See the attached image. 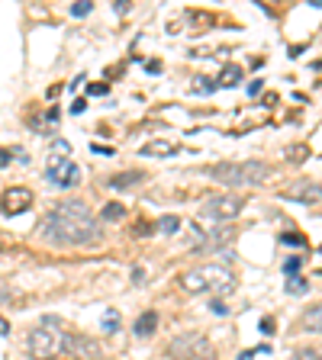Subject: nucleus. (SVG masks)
I'll return each instance as SVG.
<instances>
[{"label":"nucleus","mask_w":322,"mask_h":360,"mask_svg":"<svg viewBox=\"0 0 322 360\" xmlns=\"http://www.w3.org/2000/svg\"><path fill=\"white\" fill-rule=\"evenodd\" d=\"M39 238L55 248H81L100 238V222L81 200H62L52 206V212L42 216Z\"/></svg>","instance_id":"nucleus-1"},{"label":"nucleus","mask_w":322,"mask_h":360,"mask_svg":"<svg viewBox=\"0 0 322 360\" xmlns=\"http://www.w3.org/2000/svg\"><path fill=\"white\" fill-rule=\"evenodd\" d=\"M184 293H216V296H229L236 290V274L225 264H203L193 267L177 280Z\"/></svg>","instance_id":"nucleus-2"},{"label":"nucleus","mask_w":322,"mask_h":360,"mask_svg":"<svg viewBox=\"0 0 322 360\" xmlns=\"http://www.w3.org/2000/svg\"><path fill=\"white\" fill-rule=\"evenodd\" d=\"M206 174H210L216 183L229 187V193H232V190H242V187H258V183L271 174V168L264 161H219V164H213Z\"/></svg>","instance_id":"nucleus-3"},{"label":"nucleus","mask_w":322,"mask_h":360,"mask_svg":"<svg viewBox=\"0 0 322 360\" xmlns=\"http://www.w3.org/2000/svg\"><path fill=\"white\" fill-rule=\"evenodd\" d=\"M26 354L32 360H58L64 357V331L58 325V318L45 316L42 325H36V329L26 335Z\"/></svg>","instance_id":"nucleus-4"},{"label":"nucleus","mask_w":322,"mask_h":360,"mask_svg":"<svg viewBox=\"0 0 322 360\" xmlns=\"http://www.w3.org/2000/svg\"><path fill=\"white\" fill-rule=\"evenodd\" d=\"M168 357L171 360H216V348L203 335L197 331H187V335H177L168 344Z\"/></svg>","instance_id":"nucleus-5"},{"label":"nucleus","mask_w":322,"mask_h":360,"mask_svg":"<svg viewBox=\"0 0 322 360\" xmlns=\"http://www.w3.org/2000/svg\"><path fill=\"white\" fill-rule=\"evenodd\" d=\"M245 206V196L238 193H219V196H206L203 203V216L213 219V222H232L238 212Z\"/></svg>","instance_id":"nucleus-6"},{"label":"nucleus","mask_w":322,"mask_h":360,"mask_svg":"<svg viewBox=\"0 0 322 360\" xmlns=\"http://www.w3.org/2000/svg\"><path fill=\"white\" fill-rule=\"evenodd\" d=\"M64 357L68 360H100L103 348L87 335H64Z\"/></svg>","instance_id":"nucleus-7"},{"label":"nucleus","mask_w":322,"mask_h":360,"mask_svg":"<svg viewBox=\"0 0 322 360\" xmlns=\"http://www.w3.org/2000/svg\"><path fill=\"white\" fill-rule=\"evenodd\" d=\"M45 177L52 180L55 187H77V180H81V170H77V164L71 158H55L49 161V170H45Z\"/></svg>","instance_id":"nucleus-8"},{"label":"nucleus","mask_w":322,"mask_h":360,"mask_svg":"<svg viewBox=\"0 0 322 360\" xmlns=\"http://www.w3.org/2000/svg\"><path fill=\"white\" fill-rule=\"evenodd\" d=\"M29 206H32L29 187H7V190L0 193V209H3V216H20V212L29 209Z\"/></svg>","instance_id":"nucleus-9"},{"label":"nucleus","mask_w":322,"mask_h":360,"mask_svg":"<svg viewBox=\"0 0 322 360\" xmlns=\"http://www.w3.org/2000/svg\"><path fill=\"white\" fill-rule=\"evenodd\" d=\"M284 200H293V203H322V183L316 180H297V183H290L287 190H280Z\"/></svg>","instance_id":"nucleus-10"},{"label":"nucleus","mask_w":322,"mask_h":360,"mask_svg":"<svg viewBox=\"0 0 322 360\" xmlns=\"http://www.w3.org/2000/svg\"><path fill=\"white\" fill-rule=\"evenodd\" d=\"M229 242H232V229H225L223 225V229H216V232H206L197 251H219V248H225Z\"/></svg>","instance_id":"nucleus-11"},{"label":"nucleus","mask_w":322,"mask_h":360,"mask_svg":"<svg viewBox=\"0 0 322 360\" xmlns=\"http://www.w3.org/2000/svg\"><path fill=\"white\" fill-rule=\"evenodd\" d=\"M158 329V312H142L136 322H132V331H136V338H151Z\"/></svg>","instance_id":"nucleus-12"},{"label":"nucleus","mask_w":322,"mask_h":360,"mask_svg":"<svg viewBox=\"0 0 322 360\" xmlns=\"http://www.w3.org/2000/svg\"><path fill=\"white\" fill-rule=\"evenodd\" d=\"M174 151H177V145H174V142L155 138V142H149V145L142 149V155H145V158H151V155H155V158H168V155H174Z\"/></svg>","instance_id":"nucleus-13"},{"label":"nucleus","mask_w":322,"mask_h":360,"mask_svg":"<svg viewBox=\"0 0 322 360\" xmlns=\"http://www.w3.org/2000/svg\"><path fill=\"white\" fill-rule=\"evenodd\" d=\"M139 180H145V174H142V170H126V174H116V177H110V187H113V190H126V187L139 183Z\"/></svg>","instance_id":"nucleus-14"},{"label":"nucleus","mask_w":322,"mask_h":360,"mask_svg":"<svg viewBox=\"0 0 322 360\" xmlns=\"http://www.w3.org/2000/svg\"><path fill=\"white\" fill-rule=\"evenodd\" d=\"M216 84L219 87H238L242 84V68H238V64H225L223 75L216 77Z\"/></svg>","instance_id":"nucleus-15"},{"label":"nucleus","mask_w":322,"mask_h":360,"mask_svg":"<svg viewBox=\"0 0 322 360\" xmlns=\"http://www.w3.org/2000/svg\"><path fill=\"white\" fill-rule=\"evenodd\" d=\"M303 329L319 331L322 335V303H316V306H310L306 312H303Z\"/></svg>","instance_id":"nucleus-16"},{"label":"nucleus","mask_w":322,"mask_h":360,"mask_svg":"<svg viewBox=\"0 0 322 360\" xmlns=\"http://www.w3.org/2000/svg\"><path fill=\"white\" fill-rule=\"evenodd\" d=\"M103 219H107V222L126 219V206H123V203H107V206H103Z\"/></svg>","instance_id":"nucleus-17"},{"label":"nucleus","mask_w":322,"mask_h":360,"mask_svg":"<svg viewBox=\"0 0 322 360\" xmlns=\"http://www.w3.org/2000/svg\"><path fill=\"white\" fill-rule=\"evenodd\" d=\"M284 155H287L293 164H300V161L310 158V145H287V149H284Z\"/></svg>","instance_id":"nucleus-18"},{"label":"nucleus","mask_w":322,"mask_h":360,"mask_svg":"<svg viewBox=\"0 0 322 360\" xmlns=\"http://www.w3.org/2000/svg\"><path fill=\"white\" fill-rule=\"evenodd\" d=\"M158 232H164V235L181 232V219H177V216H161V219H158Z\"/></svg>","instance_id":"nucleus-19"},{"label":"nucleus","mask_w":322,"mask_h":360,"mask_svg":"<svg viewBox=\"0 0 322 360\" xmlns=\"http://www.w3.org/2000/svg\"><path fill=\"white\" fill-rule=\"evenodd\" d=\"M193 81H197V84H193V94H213L216 87V81H210V77H193Z\"/></svg>","instance_id":"nucleus-20"},{"label":"nucleus","mask_w":322,"mask_h":360,"mask_svg":"<svg viewBox=\"0 0 322 360\" xmlns=\"http://www.w3.org/2000/svg\"><path fill=\"white\" fill-rule=\"evenodd\" d=\"M287 293H290V296H303V293H306V280L290 277V280H287Z\"/></svg>","instance_id":"nucleus-21"},{"label":"nucleus","mask_w":322,"mask_h":360,"mask_svg":"<svg viewBox=\"0 0 322 360\" xmlns=\"http://www.w3.org/2000/svg\"><path fill=\"white\" fill-rule=\"evenodd\" d=\"M293 360H322V348H300Z\"/></svg>","instance_id":"nucleus-22"},{"label":"nucleus","mask_w":322,"mask_h":360,"mask_svg":"<svg viewBox=\"0 0 322 360\" xmlns=\"http://www.w3.org/2000/svg\"><path fill=\"white\" fill-rule=\"evenodd\" d=\"M300 267H303V257H287V261H284V274L297 277V274H300Z\"/></svg>","instance_id":"nucleus-23"},{"label":"nucleus","mask_w":322,"mask_h":360,"mask_svg":"<svg viewBox=\"0 0 322 360\" xmlns=\"http://www.w3.org/2000/svg\"><path fill=\"white\" fill-rule=\"evenodd\" d=\"M90 10H94L90 0H77V3H71V16H87Z\"/></svg>","instance_id":"nucleus-24"},{"label":"nucleus","mask_w":322,"mask_h":360,"mask_svg":"<svg viewBox=\"0 0 322 360\" xmlns=\"http://www.w3.org/2000/svg\"><path fill=\"white\" fill-rule=\"evenodd\" d=\"M52 151L58 155V158H68V155H71V145H68L64 138H55V142H52Z\"/></svg>","instance_id":"nucleus-25"},{"label":"nucleus","mask_w":322,"mask_h":360,"mask_svg":"<svg viewBox=\"0 0 322 360\" xmlns=\"http://www.w3.org/2000/svg\"><path fill=\"white\" fill-rule=\"evenodd\" d=\"M280 242L293 244V248H303V244H306V238H303V235H297V232H287V235H280Z\"/></svg>","instance_id":"nucleus-26"},{"label":"nucleus","mask_w":322,"mask_h":360,"mask_svg":"<svg viewBox=\"0 0 322 360\" xmlns=\"http://www.w3.org/2000/svg\"><path fill=\"white\" fill-rule=\"evenodd\" d=\"M87 94H90V97H107L110 84H90V87H87Z\"/></svg>","instance_id":"nucleus-27"},{"label":"nucleus","mask_w":322,"mask_h":360,"mask_svg":"<svg viewBox=\"0 0 322 360\" xmlns=\"http://www.w3.org/2000/svg\"><path fill=\"white\" fill-rule=\"evenodd\" d=\"M116 329H119V316L116 312H110L107 322H103V331H116Z\"/></svg>","instance_id":"nucleus-28"},{"label":"nucleus","mask_w":322,"mask_h":360,"mask_svg":"<svg viewBox=\"0 0 322 360\" xmlns=\"http://www.w3.org/2000/svg\"><path fill=\"white\" fill-rule=\"evenodd\" d=\"M84 110H87V100H84V97H77L75 103H71V116H81Z\"/></svg>","instance_id":"nucleus-29"},{"label":"nucleus","mask_w":322,"mask_h":360,"mask_svg":"<svg viewBox=\"0 0 322 360\" xmlns=\"http://www.w3.org/2000/svg\"><path fill=\"white\" fill-rule=\"evenodd\" d=\"M261 331H264V335H274V318H261Z\"/></svg>","instance_id":"nucleus-30"},{"label":"nucleus","mask_w":322,"mask_h":360,"mask_svg":"<svg viewBox=\"0 0 322 360\" xmlns=\"http://www.w3.org/2000/svg\"><path fill=\"white\" fill-rule=\"evenodd\" d=\"M210 306H213V312H216V316H225V306H223V299H213V303H210Z\"/></svg>","instance_id":"nucleus-31"},{"label":"nucleus","mask_w":322,"mask_h":360,"mask_svg":"<svg viewBox=\"0 0 322 360\" xmlns=\"http://www.w3.org/2000/svg\"><path fill=\"white\" fill-rule=\"evenodd\" d=\"M10 164V149H0V168H7Z\"/></svg>","instance_id":"nucleus-32"},{"label":"nucleus","mask_w":322,"mask_h":360,"mask_svg":"<svg viewBox=\"0 0 322 360\" xmlns=\"http://www.w3.org/2000/svg\"><path fill=\"white\" fill-rule=\"evenodd\" d=\"M145 71H151V75H158V71H161V62H145Z\"/></svg>","instance_id":"nucleus-33"},{"label":"nucleus","mask_w":322,"mask_h":360,"mask_svg":"<svg viewBox=\"0 0 322 360\" xmlns=\"http://www.w3.org/2000/svg\"><path fill=\"white\" fill-rule=\"evenodd\" d=\"M0 335H10V322H7L3 316H0Z\"/></svg>","instance_id":"nucleus-34"},{"label":"nucleus","mask_w":322,"mask_h":360,"mask_svg":"<svg viewBox=\"0 0 322 360\" xmlns=\"http://www.w3.org/2000/svg\"><path fill=\"white\" fill-rule=\"evenodd\" d=\"M90 151H94V155H100V151H103V155H113V149H103V145H90Z\"/></svg>","instance_id":"nucleus-35"},{"label":"nucleus","mask_w":322,"mask_h":360,"mask_svg":"<svg viewBox=\"0 0 322 360\" xmlns=\"http://www.w3.org/2000/svg\"><path fill=\"white\" fill-rule=\"evenodd\" d=\"M62 94V84H55V87H49V100H55V97Z\"/></svg>","instance_id":"nucleus-36"},{"label":"nucleus","mask_w":322,"mask_h":360,"mask_svg":"<svg viewBox=\"0 0 322 360\" xmlns=\"http://www.w3.org/2000/svg\"><path fill=\"white\" fill-rule=\"evenodd\" d=\"M129 10V0H116V13H126Z\"/></svg>","instance_id":"nucleus-37"},{"label":"nucleus","mask_w":322,"mask_h":360,"mask_svg":"<svg viewBox=\"0 0 322 360\" xmlns=\"http://www.w3.org/2000/svg\"><path fill=\"white\" fill-rule=\"evenodd\" d=\"M258 90H261V81H255V84H248V94L258 97Z\"/></svg>","instance_id":"nucleus-38"},{"label":"nucleus","mask_w":322,"mask_h":360,"mask_svg":"<svg viewBox=\"0 0 322 360\" xmlns=\"http://www.w3.org/2000/svg\"><path fill=\"white\" fill-rule=\"evenodd\" d=\"M255 357V350H242V354H238V360H251Z\"/></svg>","instance_id":"nucleus-39"},{"label":"nucleus","mask_w":322,"mask_h":360,"mask_svg":"<svg viewBox=\"0 0 322 360\" xmlns=\"http://www.w3.org/2000/svg\"><path fill=\"white\" fill-rule=\"evenodd\" d=\"M319 251H322V248H319Z\"/></svg>","instance_id":"nucleus-40"}]
</instances>
